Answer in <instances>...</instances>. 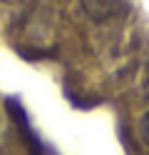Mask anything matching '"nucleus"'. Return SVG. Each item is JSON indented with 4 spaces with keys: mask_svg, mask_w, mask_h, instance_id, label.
<instances>
[{
    "mask_svg": "<svg viewBox=\"0 0 149 155\" xmlns=\"http://www.w3.org/2000/svg\"><path fill=\"white\" fill-rule=\"evenodd\" d=\"M82 10L87 13V18L102 23V20H109L124 10V0H79Z\"/></svg>",
    "mask_w": 149,
    "mask_h": 155,
    "instance_id": "obj_1",
    "label": "nucleus"
},
{
    "mask_svg": "<svg viewBox=\"0 0 149 155\" xmlns=\"http://www.w3.org/2000/svg\"><path fill=\"white\" fill-rule=\"evenodd\" d=\"M142 135H144V140L149 143V113L144 115V120H142Z\"/></svg>",
    "mask_w": 149,
    "mask_h": 155,
    "instance_id": "obj_2",
    "label": "nucleus"
},
{
    "mask_svg": "<svg viewBox=\"0 0 149 155\" xmlns=\"http://www.w3.org/2000/svg\"><path fill=\"white\" fill-rule=\"evenodd\" d=\"M0 3H8V5H20V3H27V0H0Z\"/></svg>",
    "mask_w": 149,
    "mask_h": 155,
    "instance_id": "obj_3",
    "label": "nucleus"
}]
</instances>
